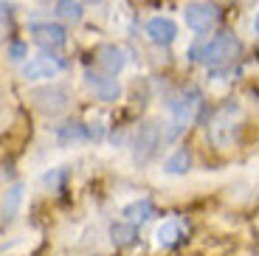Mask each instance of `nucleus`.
<instances>
[{
	"label": "nucleus",
	"mask_w": 259,
	"mask_h": 256,
	"mask_svg": "<svg viewBox=\"0 0 259 256\" xmlns=\"http://www.w3.org/2000/svg\"><path fill=\"white\" fill-rule=\"evenodd\" d=\"M240 51H242V45L234 34H217V37L206 39L203 45L192 48V57L200 65H226L240 57Z\"/></svg>",
	"instance_id": "obj_1"
},
{
	"label": "nucleus",
	"mask_w": 259,
	"mask_h": 256,
	"mask_svg": "<svg viewBox=\"0 0 259 256\" xmlns=\"http://www.w3.org/2000/svg\"><path fill=\"white\" fill-rule=\"evenodd\" d=\"M28 99H31L34 110L48 115V118L62 115L65 110H68V104H71V93H68V88H62V84H42V88H34L31 93H28Z\"/></svg>",
	"instance_id": "obj_2"
},
{
	"label": "nucleus",
	"mask_w": 259,
	"mask_h": 256,
	"mask_svg": "<svg viewBox=\"0 0 259 256\" xmlns=\"http://www.w3.org/2000/svg\"><path fill=\"white\" fill-rule=\"evenodd\" d=\"M161 138H163V130L158 121H144L136 133V141H133V158L136 163H147L152 155L158 152L161 147Z\"/></svg>",
	"instance_id": "obj_3"
},
{
	"label": "nucleus",
	"mask_w": 259,
	"mask_h": 256,
	"mask_svg": "<svg viewBox=\"0 0 259 256\" xmlns=\"http://www.w3.org/2000/svg\"><path fill=\"white\" fill-rule=\"evenodd\" d=\"M183 20H186V26L192 31H211L217 26V20H220V9L214 6V3H186L183 9Z\"/></svg>",
	"instance_id": "obj_4"
},
{
	"label": "nucleus",
	"mask_w": 259,
	"mask_h": 256,
	"mask_svg": "<svg viewBox=\"0 0 259 256\" xmlns=\"http://www.w3.org/2000/svg\"><path fill=\"white\" fill-rule=\"evenodd\" d=\"M84 84H88V88L93 90V96H96L99 102H104V104L118 102V96H121V84H118V79L110 76V73L84 71Z\"/></svg>",
	"instance_id": "obj_5"
},
{
	"label": "nucleus",
	"mask_w": 259,
	"mask_h": 256,
	"mask_svg": "<svg viewBox=\"0 0 259 256\" xmlns=\"http://www.w3.org/2000/svg\"><path fill=\"white\" fill-rule=\"evenodd\" d=\"M65 71V62H59L57 57H48V54H42V57H34L28 59L26 65H23V79H28V82H37V79H54L57 73Z\"/></svg>",
	"instance_id": "obj_6"
},
{
	"label": "nucleus",
	"mask_w": 259,
	"mask_h": 256,
	"mask_svg": "<svg viewBox=\"0 0 259 256\" xmlns=\"http://www.w3.org/2000/svg\"><path fill=\"white\" fill-rule=\"evenodd\" d=\"M31 34H34V42L42 48V51H54V48H62L68 34L59 23H37L31 26Z\"/></svg>",
	"instance_id": "obj_7"
},
{
	"label": "nucleus",
	"mask_w": 259,
	"mask_h": 256,
	"mask_svg": "<svg viewBox=\"0 0 259 256\" xmlns=\"http://www.w3.org/2000/svg\"><path fill=\"white\" fill-rule=\"evenodd\" d=\"M96 62H99V68H102V73L118 76V73L124 71V65H127V54H124V48H118V45H102L99 54H96Z\"/></svg>",
	"instance_id": "obj_8"
},
{
	"label": "nucleus",
	"mask_w": 259,
	"mask_h": 256,
	"mask_svg": "<svg viewBox=\"0 0 259 256\" xmlns=\"http://www.w3.org/2000/svg\"><path fill=\"white\" fill-rule=\"evenodd\" d=\"M144 31H147V37L155 45H169V42H175V37H178V23L169 17H152Z\"/></svg>",
	"instance_id": "obj_9"
},
{
	"label": "nucleus",
	"mask_w": 259,
	"mask_h": 256,
	"mask_svg": "<svg viewBox=\"0 0 259 256\" xmlns=\"http://www.w3.org/2000/svg\"><path fill=\"white\" fill-rule=\"evenodd\" d=\"M197 102H200V93L194 88H189V90H183V93L169 99V110H172V115H175L178 121H189L194 107H197Z\"/></svg>",
	"instance_id": "obj_10"
},
{
	"label": "nucleus",
	"mask_w": 259,
	"mask_h": 256,
	"mask_svg": "<svg viewBox=\"0 0 259 256\" xmlns=\"http://www.w3.org/2000/svg\"><path fill=\"white\" fill-rule=\"evenodd\" d=\"M237 133H240V124L228 118V110L214 118V124H211V141L217 144V147H228V144H234V141H237Z\"/></svg>",
	"instance_id": "obj_11"
},
{
	"label": "nucleus",
	"mask_w": 259,
	"mask_h": 256,
	"mask_svg": "<svg viewBox=\"0 0 259 256\" xmlns=\"http://www.w3.org/2000/svg\"><path fill=\"white\" fill-rule=\"evenodd\" d=\"M20 203H23V183H12L3 192V200H0V220H3V225H9L20 214Z\"/></svg>",
	"instance_id": "obj_12"
},
{
	"label": "nucleus",
	"mask_w": 259,
	"mask_h": 256,
	"mask_svg": "<svg viewBox=\"0 0 259 256\" xmlns=\"http://www.w3.org/2000/svg\"><path fill=\"white\" fill-rule=\"evenodd\" d=\"M189 169H192V152L186 147L175 149V152L163 160V172L166 175H186Z\"/></svg>",
	"instance_id": "obj_13"
},
{
	"label": "nucleus",
	"mask_w": 259,
	"mask_h": 256,
	"mask_svg": "<svg viewBox=\"0 0 259 256\" xmlns=\"http://www.w3.org/2000/svg\"><path fill=\"white\" fill-rule=\"evenodd\" d=\"M138 239V225H133V223H116L110 228V242L116 245V248H130V245Z\"/></svg>",
	"instance_id": "obj_14"
},
{
	"label": "nucleus",
	"mask_w": 259,
	"mask_h": 256,
	"mask_svg": "<svg viewBox=\"0 0 259 256\" xmlns=\"http://www.w3.org/2000/svg\"><path fill=\"white\" fill-rule=\"evenodd\" d=\"M57 138H59V144H79V141H88L91 138V130H84V124H79V121H71V124H62V127L57 130Z\"/></svg>",
	"instance_id": "obj_15"
},
{
	"label": "nucleus",
	"mask_w": 259,
	"mask_h": 256,
	"mask_svg": "<svg viewBox=\"0 0 259 256\" xmlns=\"http://www.w3.org/2000/svg\"><path fill=\"white\" fill-rule=\"evenodd\" d=\"M155 237H158V245H161V248H175L183 239V225L175 223V220H169V223H163L161 228H158Z\"/></svg>",
	"instance_id": "obj_16"
},
{
	"label": "nucleus",
	"mask_w": 259,
	"mask_h": 256,
	"mask_svg": "<svg viewBox=\"0 0 259 256\" xmlns=\"http://www.w3.org/2000/svg\"><path fill=\"white\" fill-rule=\"evenodd\" d=\"M121 214H124L127 223L141 225V223H147V220L152 217V203H149V200H136V203H130Z\"/></svg>",
	"instance_id": "obj_17"
},
{
	"label": "nucleus",
	"mask_w": 259,
	"mask_h": 256,
	"mask_svg": "<svg viewBox=\"0 0 259 256\" xmlns=\"http://www.w3.org/2000/svg\"><path fill=\"white\" fill-rule=\"evenodd\" d=\"M57 14L68 23H79L82 20V6L76 0H57Z\"/></svg>",
	"instance_id": "obj_18"
},
{
	"label": "nucleus",
	"mask_w": 259,
	"mask_h": 256,
	"mask_svg": "<svg viewBox=\"0 0 259 256\" xmlns=\"http://www.w3.org/2000/svg\"><path fill=\"white\" fill-rule=\"evenodd\" d=\"M65 180H68V169H54L51 175H46V186L51 189V192H59Z\"/></svg>",
	"instance_id": "obj_19"
},
{
	"label": "nucleus",
	"mask_w": 259,
	"mask_h": 256,
	"mask_svg": "<svg viewBox=\"0 0 259 256\" xmlns=\"http://www.w3.org/2000/svg\"><path fill=\"white\" fill-rule=\"evenodd\" d=\"M26 57H28L26 42H12L9 45V59H12V62H23Z\"/></svg>",
	"instance_id": "obj_20"
},
{
	"label": "nucleus",
	"mask_w": 259,
	"mask_h": 256,
	"mask_svg": "<svg viewBox=\"0 0 259 256\" xmlns=\"http://www.w3.org/2000/svg\"><path fill=\"white\" fill-rule=\"evenodd\" d=\"M0 45H3V26H0Z\"/></svg>",
	"instance_id": "obj_21"
},
{
	"label": "nucleus",
	"mask_w": 259,
	"mask_h": 256,
	"mask_svg": "<svg viewBox=\"0 0 259 256\" xmlns=\"http://www.w3.org/2000/svg\"><path fill=\"white\" fill-rule=\"evenodd\" d=\"M0 107H3V90H0Z\"/></svg>",
	"instance_id": "obj_22"
},
{
	"label": "nucleus",
	"mask_w": 259,
	"mask_h": 256,
	"mask_svg": "<svg viewBox=\"0 0 259 256\" xmlns=\"http://www.w3.org/2000/svg\"><path fill=\"white\" fill-rule=\"evenodd\" d=\"M3 12H6V9H3V3H0V14H3Z\"/></svg>",
	"instance_id": "obj_23"
}]
</instances>
